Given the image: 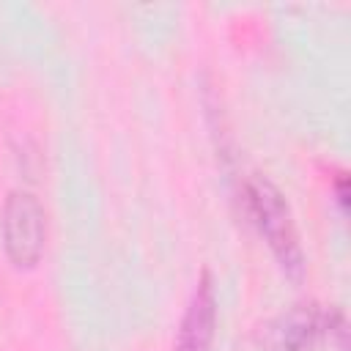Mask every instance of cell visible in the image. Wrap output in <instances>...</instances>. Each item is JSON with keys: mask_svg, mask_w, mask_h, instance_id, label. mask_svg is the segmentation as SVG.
<instances>
[{"mask_svg": "<svg viewBox=\"0 0 351 351\" xmlns=\"http://www.w3.org/2000/svg\"><path fill=\"white\" fill-rule=\"evenodd\" d=\"M332 332H343L340 313L324 310L321 304L310 302L266 321L258 332V340L266 351H315Z\"/></svg>", "mask_w": 351, "mask_h": 351, "instance_id": "7a4b0ae2", "label": "cell"}, {"mask_svg": "<svg viewBox=\"0 0 351 351\" xmlns=\"http://www.w3.org/2000/svg\"><path fill=\"white\" fill-rule=\"evenodd\" d=\"M47 217L33 192L16 189L3 206V247L14 266H33L44 252Z\"/></svg>", "mask_w": 351, "mask_h": 351, "instance_id": "3957f363", "label": "cell"}, {"mask_svg": "<svg viewBox=\"0 0 351 351\" xmlns=\"http://www.w3.org/2000/svg\"><path fill=\"white\" fill-rule=\"evenodd\" d=\"M214 324H217V302H214V285L208 271H203L189 307L178 326L176 351H211L214 340Z\"/></svg>", "mask_w": 351, "mask_h": 351, "instance_id": "277c9868", "label": "cell"}, {"mask_svg": "<svg viewBox=\"0 0 351 351\" xmlns=\"http://www.w3.org/2000/svg\"><path fill=\"white\" fill-rule=\"evenodd\" d=\"M244 197H247L252 222L258 225L261 236L269 241V247L277 255V261L282 263V269L288 274L299 277L302 274V247H299V236H296V228H293V219H291L282 192L269 178L255 176L247 181Z\"/></svg>", "mask_w": 351, "mask_h": 351, "instance_id": "6da1fadb", "label": "cell"}]
</instances>
